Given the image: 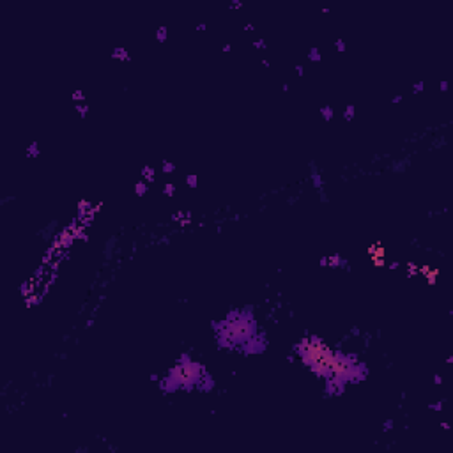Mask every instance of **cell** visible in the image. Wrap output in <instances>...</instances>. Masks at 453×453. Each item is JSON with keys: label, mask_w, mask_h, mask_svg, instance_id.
<instances>
[{"label": "cell", "mask_w": 453, "mask_h": 453, "mask_svg": "<svg viewBox=\"0 0 453 453\" xmlns=\"http://www.w3.org/2000/svg\"><path fill=\"white\" fill-rule=\"evenodd\" d=\"M253 333V324L246 317H235L223 326V335L229 342H244Z\"/></svg>", "instance_id": "7a4b0ae2"}, {"label": "cell", "mask_w": 453, "mask_h": 453, "mask_svg": "<svg viewBox=\"0 0 453 453\" xmlns=\"http://www.w3.org/2000/svg\"><path fill=\"white\" fill-rule=\"evenodd\" d=\"M198 375H200V367L197 363L183 361L181 365L174 369L170 379H172V384H176V386H189V384H195L198 381Z\"/></svg>", "instance_id": "3957f363"}, {"label": "cell", "mask_w": 453, "mask_h": 453, "mask_svg": "<svg viewBox=\"0 0 453 453\" xmlns=\"http://www.w3.org/2000/svg\"><path fill=\"white\" fill-rule=\"evenodd\" d=\"M299 353H301L303 361L314 372L326 378L327 381L335 382V384H345V382L356 381L360 378L361 369L356 365V361L332 353L329 347L324 345L321 340L303 342Z\"/></svg>", "instance_id": "6da1fadb"}]
</instances>
